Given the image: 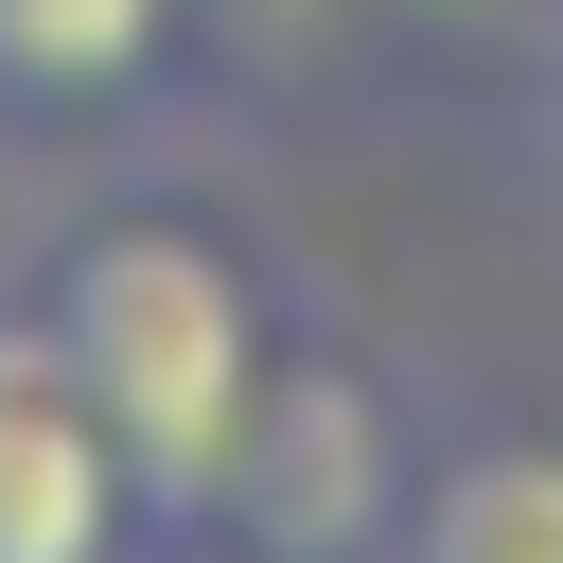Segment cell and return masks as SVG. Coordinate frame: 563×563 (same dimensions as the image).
<instances>
[{"label": "cell", "mask_w": 563, "mask_h": 563, "mask_svg": "<svg viewBox=\"0 0 563 563\" xmlns=\"http://www.w3.org/2000/svg\"><path fill=\"white\" fill-rule=\"evenodd\" d=\"M387 563H563V440H457L440 475H405Z\"/></svg>", "instance_id": "obj_4"}, {"label": "cell", "mask_w": 563, "mask_h": 563, "mask_svg": "<svg viewBox=\"0 0 563 563\" xmlns=\"http://www.w3.org/2000/svg\"><path fill=\"white\" fill-rule=\"evenodd\" d=\"M141 563H264V545H229V528H158Z\"/></svg>", "instance_id": "obj_6"}, {"label": "cell", "mask_w": 563, "mask_h": 563, "mask_svg": "<svg viewBox=\"0 0 563 563\" xmlns=\"http://www.w3.org/2000/svg\"><path fill=\"white\" fill-rule=\"evenodd\" d=\"M141 545V475L106 440V405L70 387L53 317H0V563H123Z\"/></svg>", "instance_id": "obj_3"}, {"label": "cell", "mask_w": 563, "mask_h": 563, "mask_svg": "<svg viewBox=\"0 0 563 563\" xmlns=\"http://www.w3.org/2000/svg\"><path fill=\"white\" fill-rule=\"evenodd\" d=\"M35 317H53L70 387L106 405V440H123V475H141V545H158V528H211V493H229V457H246V405H264V369H282L246 264H229L211 229H176V211H106V229L53 246Z\"/></svg>", "instance_id": "obj_1"}, {"label": "cell", "mask_w": 563, "mask_h": 563, "mask_svg": "<svg viewBox=\"0 0 563 563\" xmlns=\"http://www.w3.org/2000/svg\"><path fill=\"white\" fill-rule=\"evenodd\" d=\"M405 422L352 387V369H264V405H246V457H229V493H211V528L229 545H264V563H387V528H405Z\"/></svg>", "instance_id": "obj_2"}, {"label": "cell", "mask_w": 563, "mask_h": 563, "mask_svg": "<svg viewBox=\"0 0 563 563\" xmlns=\"http://www.w3.org/2000/svg\"><path fill=\"white\" fill-rule=\"evenodd\" d=\"M176 0H0V106H106L141 88Z\"/></svg>", "instance_id": "obj_5"}]
</instances>
